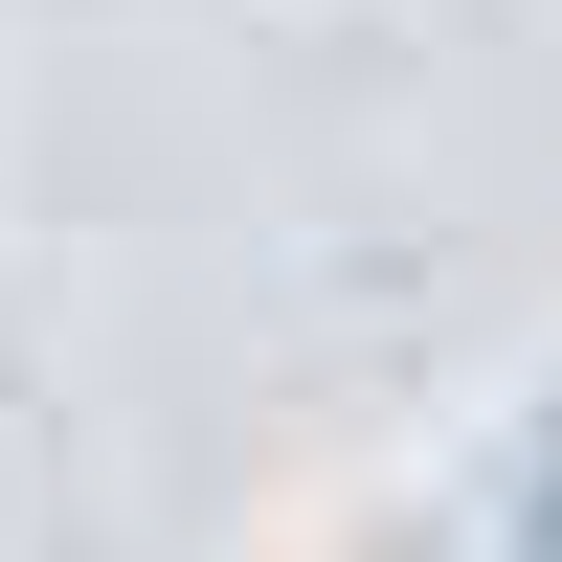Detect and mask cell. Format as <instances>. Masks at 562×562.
Wrapping results in <instances>:
<instances>
[{"mask_svg": "<svg viewBox=\"0 0 562 562\" xmlns=\"http://www.w3.org/2000/svg\"><path fill=\"white\" fill-rule=\"evenodd\" d=\"M540 518H562V495H540Z\"/></svg>", "mask_w": 562, "mask_h": 562, "instance_id": "cell-1", "label": "cell"}]
</instances>
